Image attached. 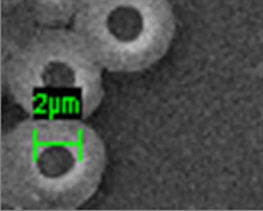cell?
<instances>
[{
  "label": "cell",
  "instance_id": "cell-1",
  "mask_svg": "<svg viewBox=\"0 0 263 211\" xmlns=\"http://www.w3.org/2000/svg\"><path fill=\"white\" fill-rule=\"evenodd\" d=\"M107 154L81 119L31 118L0 142V202L12 210L71 211L94 196Z\"/></svg>",
  "mask_w": 263,
  "mask_h": 211
},
{
  "label": "cell",
  "instance_id": "cell-2",
  "mask_svg": "<svg viewBox=\"0 0 263 211\" xmlns=\"http://www.w3.org/2000/svg\"><path fill=\"white\" fill-rule=\"evenodd\" d=\"M102 68L73 30L40 28L4 62L3 80L31 118L84 120L105 96Z\"/></svg>",
  "mask_w": 263,
  "mask_h": 211
},
{
  "label": "cell",
  "instance_id": "cell-3",
  "mask_svg": "<svg viewBox=\"0 0 263 211\" xmlns=\"http://www.w3.org/2000/svg\"><path fill=\"white\" fill-rule=\"evenodd\" d=\"M168 0H85L73 31L103 68L138 73L163 57L175 34Z\"/></svg>",
  "mask_w": 263,
  "mask_h": 211
},
{
  "label": "cell",
  "instance_id": "cell-4",
  "mask_svg": "<svg viewBox=\"0 0 263 211\" xmlns=\"http://www.w3.org/2000/svg\"><path fill=\"white\" fill-rule=\"evenodd\" d=\"M85 0H21L39 27L63 28L81 9Z\"/></svg>",
  "mask_w": 263,
  "mask_h": 211
}]
</instances>
